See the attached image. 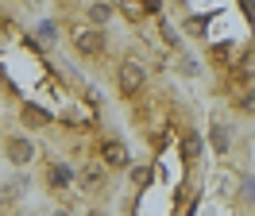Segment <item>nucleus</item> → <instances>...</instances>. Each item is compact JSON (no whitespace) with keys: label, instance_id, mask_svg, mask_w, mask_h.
Returning a JSON list of instances; mask_svg holds the SVG:
<instances>
[{"label":"nucleus","instance_id":"nucleus-1","mask_svg":"<svg viewBox=\"0 0 255 216\" xmlns=\"http://www.w3.org/2000/svg\"><path fill=\"white\" fill-rule=\"evenodd\" d=\"M139 89H143V62H135V58L120 62V93L135 97Z\"/></svg>","mask_w":255,"mask_h":216},{"label":"nucleus","instance_id":"nucleus-3","mask_svg":"<svg viewBox=\"0 0 255 216\" xmlns=\"http://www.w3.org/2000/svg\"><path fill=\"white\" fill-rule=\"evenodd\" d=\"M8 158H12L16 166H23V162L35 158V147L27 143V139H8Z\"/></svg>","mask_w":255,"mask_h":216},{"label":"nucleus","instance_id":"nucleus-6","mask_svg":"<svg viewBox=\"0 0 255 216\" xmlns=\"http://www.w3.org/2000/svg\"><path fill=\"white\" fill-rule=\"evenodd\" d=\"M105 162H109V166H128L124 143H105Z\"/></svg>","mask_w":255,"mask_h":216},{"label":"nucleus","instance_id":"nucleus-11","mask_svg":"<svg viewBox=\"0 0 255 216\" xmlns=\"http://www.w3.org/2000/svg\"><path fill=\"white\" fill-rule=\"evenodd\" d=\"M89 15H93V19H109L112 8H109V4H93V8H89Z\"/></svg>","mask_w":255,"mask_h":216},{"label":"nucleus","instance_id":"nucleus-12","mask_svg":"<svg viewBox=\"0 0 255 216\" xmlns=\"http://www.w3.org/2000/svg\"><path fill=\"white\" fill-rule=\"evenodd\" d=\"M205 23H209V19H201V15H197V19H190L186 27H190V35H205V31H201V27H205Z\"/></svg>","mask_w":255,"mask_h":216},{"label":"nucleus","instance_id":"nucleus-8","mask_svg":"<svg viewBox=\"0 0 255 216\" xmlns=\"http://www.w3.org/2000/svg\"><path fill=\"white\" fill-rule=\"evenodd\" d=\"M213 147H217V154H228V131H224V123H213Z\"/></svg>","mask_w":255,"mask_h":216},{"label":"nucleus","instance_id":"nucleus-4","mask_svg":"<svg viewBox=\"0 0 255 216\" xmlns=\"http://www.w3.org/2000/svg\"><path fill=\"white\" fill-rule=\"evenodd\" d=\"M19 112H23V120L31 123V127H47V123H50V112H47V108H39V105H23Z\"/></svg>","mask_w":255,"mask_h":216},{"label":"nucleus","instance_id":"nucleus-9","mask_svg":"<svg viewBox=\"0 0 255 216\" xmlns=\"http://www.w3.org/2000/svg\"><path fill=\"white\" fill-rule=\"evenodd\" d=\"M47 182L54 185V189H62V185L70 182V170H66V166H50L47 170Z\"/></svg>","mask_w":255,"mask_h":216},{"label":"nucleus","instance_id":"nucleus-13","mask_svg":"<svg viewBox=\"0 0 255 216\" xmlns=\"http://www.w3.org/2000/svg\"><path fill=\"white\" fill-rule=\"evenodd\" d=\"M39 35H43V39H50V43H54V23H39Z\"/></svg>","mask_w":255,"mask_h":216},{"label":"nucleus","instance_id":"nucleus-15","mask_svg":"<svg viewBox=\"0 0 255 216\" xmlns=\"http://www.w3.org/2000/svg\"><path fill=\"white\" fill-rule=\"evenodd\" d=\"M58 216H62V213H58Z\"/></svg>","mask_w":255,"mask_h":216},{"label":"nucleus","instance_id":"nucleus-10","mask_svg":"<svg viewBox=\"0 0 255 216\" xmlns=\"http://www.w3.org/2000/svg\"><path fill=\"white\" fill-rule=\"evenodd\" d=\"M131 182H135V185H147V182H151V170H147V166H135V170H131Z\"/></svg>","mask_w":255,"mask_h":216},{"label":"nucleus","instance_id":"nucleus-2","mask_svg":"<svg viewBox=\"0 0 255 216\" xmlns=\"http://www.w3.org/2000/svg\"><path fill=\"white\" fill-rule=\"evenodd\" d=\"M74 46H78L81 54H101V50H105V35L97 27H81L78 35H74Z\"/></svg>","mask_w":255,"mask_h":216},{"label":"nucleus","instance_id":"nucleus-14","mask_svg":"<svg viewBox=\"0 0 255 216\" xmlns=\"http://www.w3.org/2000/svg\"><path fill=\"white\" fill-rule=\"evenodd\" d=\"M89 216H105V213H89Z\"/></svg>","mask_w":255,"mask_h":216},{"label":"nucleus","instance_id":"nucleus-7","mask_svg":"<svg viewBox=\"0 0 255 216\" xmlns=\"http://www.w3.org/2000/svg\"><path fill=\"white\" fill-rule=\"evenodd\" d=\"M182 154H186V158H197V154H201V135H197V131H186V139H182Z\"/></svg>","mask_w":255,"mask_h":216},{"label":"nucleus","instance_id":"nucleus-5","mask_svg":"<svg viewBox=\"0 0 255 216\" xmlns=\"http://www.w3.org/2000/svg\"><path fill=\"white\" fill-rule=\"evenodd\" d=\"M81 182H85L81 189H89V193H97V189L105 185V170H101V166H85V170H81Z\"/></svg>","mask_w":255,"mask_h":216}]
</instances>
